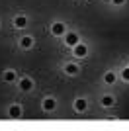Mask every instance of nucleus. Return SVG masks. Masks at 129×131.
Here are the masks:
<instances>
[{"label": "nucleus", "mask_w": 129, "mask_h": 131, "mask_svg": "<svg viewBox=\"0 0 129 131\" xmlns=\"http://www.w3.org/2000/svg\"><path fill=\"white\" fill-rule=\"evenodd\" d=\"M64 72H67V74H76V72H78V67L76 65H67L64 67Z\"/></svg>", "instance_id": "nucleus-8"}, {"label": "nucleus", "mask_w": 129, "mask_h": 131, "mask_svg": "<svg viewBox=\"0 0 129 131\" xmlns=\"http://www.w3.org/2000/svg\"><path fill=\"white\" fill-rule=\"evenodd\" d=\"M14 78H16V74H14V72H12V71L4 72V80H6V82H12V80H14Z\"/></svg>", "instance_id": "nucleus-12"}, {"label": "nucleus", "mask_w": 129, "mask_h": 131, "mask_svg": "<svg viewBox=\"0 0 129 131\" xmlns=\"http://www.w3.org/2000/svg\"><path fill=\"white\" fill-rule=\"evenodd\" d=\"M64 43L67 45H76L78 43V35H76V33H67V35H64Z\"/></svg>", "instance_id": "nucleus-1"}, {"label": "nucleus", "mask_w": 129, "mask_h": 131, "mask_svg": "<svg viewBox=\"0 0 129 131\" xmlns=\"http://www.w3.org/2000/svg\"><path fill=\"white\" fill-rule=\"evenodd\" d=\"M86 53H88L86 45H78V43H76V47H74V55H76V57H84Z\"/></svg>", "instance_id": "nucleus-4"}, {"label": "nucleus", "mask_w": 129, "mask_h": 131, "mask_svg": "<svg viewBox=\"0 0 129 131\" xmlns=\"http://www.w3.org/2000/svg\"><path fill=\"white\" fill-rule=\"evenodd\" d=\"M20 43H22V47H26V49H27V47H31L33 39H31V37H22V41H20Z\"/></svg>", "instance_id": "nucleus-10"}, {"label": "nucleus", "mask_w": 129, "mask_h": 131, "mask_svg": "<svg viewBox=\"0 0 129 131\" xmlns=\"http://www.w3.org/2000/svg\"><path fill=\"white\" fill-rule=\"evenodd\" d=\"M113 80H115V77H113V72H107V74H106V82L113 84Z\"/></svg>", "instance_id": "nucleus-13"}, {"label": "nucleus", "mask_w": 129, "mask_h": 131, "mask_svg": "<svg viewBox=\"0 0 129 131\" xmlns=\"http://www.w3.org/2000/svg\"><path fill=\"white\" fill-rule=\"evenodd\" d=\"M20 115H22L20 106H12V108H10V117H20Z\"/></svg>", "instance_id": "nucleus-6"}, {"label": "nucleus", "mask_w": 129, "mask_h": 131, "mask_svg": "<svg viewBox=\"0 0 129 131\" xmlns=\"http://www.w3.org/2000/svg\"><path fill=\"white\" fill-rule=\"evenodd\" d=\"M125 0H113V4H123Z\"/></svg>", "instance_id": "nucleus-15"}, {"label": "nucleus", "mask_w": 129, "mask_h": 131, "mask_svg": "<svg viewBox=\"0 0 129 131\" xmlns=\"http://www.w3.org/2000/svg\"><path fill=\"white\" fill-rule=\"evenodd\" d=\"M14 24H16V27H26V24H27V20L24 16H18L16 20H14Z\"/></svg>", "instance_id": "nucleus-7"}, {"label": "nucleus", "mask_w": 129, "mask_h": 131, "mask_svg": "<svg viewBox=\"0 0 129 131\" xmlns=\"http://www.w3.org/2000/svg\"><path fill=\"white\" fill-rule=\"evenodd\" d=\"M74 108L78 110V112H84V110H86V100H76V102H74Z\"/></svg>", "instance_id": "nucleus-9"}, {"label": "nucleus", "mask_w": 129, "mask_h": 131, "mask_svg": "<svg viewBox=\"0 0 129 131\" xmlns=\"http://www.w3.org/2000/svg\"><path fill=\"white\" fill-rule=\"evenodd\" d=\"M20 88L24 90V92H27V90H31V88H33V82L29 80V78H22V80H20Z\"/></svg>", "instance_id": "nucleus-2"}, {"label": "nucleus", "mask_w": 129, "mask_h": 131, "mask_svg": "<svg viewBox=\"0 0 129 131\" xmlns=\"http://www.w3.org/2000/svg\"><path fill=\"white\" fill-rule=\"evenodd\" d=\"M51 31H53L55 35H63V33H64V26H63V24H59V22H57V24H53Z\"/></svg>", "instance_id": "nucleus-3"}, {"label": "nucleus", "mask_w": 129, "mask_h": 131, "mask_svg": "<svg viewBox=\"0 0 129 131\" xmlns=\"http://www.w3.org/2000/svg\"><path fill=\"white\" fill-rule=\"evenodd\" d=\"M102 104L106 106V108H110V106L113 104V98H112V96H104V98H102Z\"/></svg>", "instance_id": "nucleus-11"}, {"label": "nucleus", "mask_w": 129, "mask_h": 131, "mask_svg": "<svg viewBox=\"0 0 129 131\" xmlns=\"http://www.w3.org/2000/svg\"><path fill=\"white\" fill-rule=\"evenodd\" d=\"M43 108L47 110V112H51V110H55V100L53 98H47L45 102H43Z\"/></svg>", "instance_id": "nucleus-5"}, {"label": "nucleus", "mask_w": 129, "mask_h": 131, "mask_svg": "<svg viewBox=\"0 0 129 131\" xmlns=\"http://www.w3.org/2000/svg\"><path fill=\"white\" fill-rule=\"evenodd\" d=\"M121 77H123L125 80H129V69H125V71H123V74H121Z\"/></svg>", "instance_id": "nucleus-14"}]
</instances>
